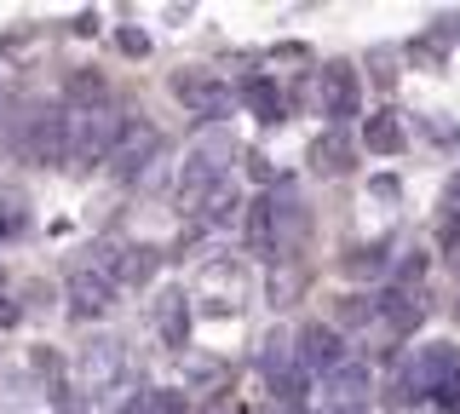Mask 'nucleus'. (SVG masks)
I'll return each mask as SVG.
<instances>
[{
    "instance_id": "9b49d317",
    "label": "nucleus",
    "mask_w": 460,
    "mask_h": 414,
    "mask_svg": "<svg viewBox=\"0 0 460 414\" xmlns=\"http://www.w3.org/2000/svg\"><path fill=\"white\" fill-rule=\"evenodd\" d=\"M167 92L179 98L190 116H201V121H219V116H230V87L213 69H179V75L167 81Z\"/></svg>"
},
{
    "instance_id": "c756f323",
    "label": "nucleus",
    "mask_w": 460,
    "mask_h": 414,
    "mask_svg": "<svg viewBox=\"0 0 460 414\" xmlns=\"http://www.w3.org/2000/svg\"><path fill=\"white\" fill-rule=\"evenodd\" d=\"M455 322H460V294H455Z\"/></svg>"
},
{
    "instance_id": "f8f14e48",
    "label": "nucleus",
    "mask_w": 460,
    "mask_h": 414,
    "mask_svg": "<svg viewBox=\"0 0 460 414\" xmlns=\"http://www.w3.org/2000/svg\"><path fill=\"white\" fill-rule=\"evenodd\" d=\"M374 322L392 339H409L414 328L426 322V288H409V282H392V288L374 294Z\"/></svg>"
},
{
    "instance_id": "1a4fd4ad",
    "label": "nucleus",
    "mask_w": 460,
    "mask_h": 414,
    "mask_svg": "<svg viewBox=\"0 0 460 414\" xmlns=\"http://www.w3.org/2000/svg\"><path fill=\"white\" fill-rule=\"evenodd\" d=\"M316 110L328 116V127H345L363 116V75H357L345 58L316 69Z\"/></svg>"
},
{
    "instance_id": "423d86ee",
    "label": "nucleus",
    "mask_w": 460,
    "mask_h": 414,
    "mask_svg": "<svg viewBox=\"0 0 460 414\" xmlns=\"http://www.w3.org/2000/svg\"><path fill=\"white\" fill-rule=\"evenodd\" d=\"M121 133H127V116H115V110H86V116H75V127H69V162L75 167H110Z\"/></svg>"
},
{
    "instance_id": "dca6fc26",
    "label": "nucleus",
    "mask_w": 460,
    "mask_h": 414,
    "mask_svg": "<svg viewBox=\"0 0 460 414\" xmlns=\"http://www.w3.org/2000/svg\"><path fill=\"white\" fill-rule=\"evenodd\" d=\"M150 317H155V334H162L167 351L190 346V294H184V288H162L155 305H150Z\"/></svg>"
},
{
    "instance_id": "c85d7f7f",
    "label": "nucleus",
    "mask_w": 460,
    "mask_h": 414,
    "mask_svg": "<svg viewBox=\"0 0 460 414\" xmlns=\"http://www.w3.org/2000/svg\"><path fill=\"white\" fill-rule=\"evenodd\" d=\"M455 277H460V248H455Z\"/></svg>"
},
{
    "instance_id": "39448f33",
    "label": "nucleus",
    "mask_w": 460,
    "mask_h": 414,
    "mask_svg": "<svg viewBox=\"0 0 460 414\" xmlns=\"http://www.w3.org/2000/svg\"><path fill=\"white\" fill-rule=\"evenodd\" d=\"M248 288H253V277H248L242 260H208L190 282V299H201L208 317H236V311L248 305Z\"/></svg>"
},
{
    "instance_id": "6e6552de",
    "label": "nucleus",
    "mask_w": 460,
    "mask_h": 414,
    "mask_svg": "<svg viewBox=\"0 0 460 414\" xmlns=\"http://www.w3.org/2000/svg\"><path fill=\"white\" fill-rule=\"evenodd\" d=\"M93 265L104 270L115 288H144V282L162 270V248H150V242H98L93 248Z\"/></svg>"
},
{
    "instance_id": "a211bd4d",
    "label": "nucleus",
    "mask_w": 460,
    "mask_h": 414,
    "mask_svg": "<svg viewBox=\"0 0 460 414\" xmlns=\"http://www.w3.org/2000/svg\"><path fill=\"white\" fill-rule=\"evenodd\" d=\"M311 167H316L323 179H345V173L357 167V138L345 133V127H328V133L311 145Z\"/></svg>"
},
{
    "instance_id": "f3484780",
    "label": "nucleus",
    "mask_w": 460,
    "mask_h": 414,
    "mask_svg": "<svg viewBox=\"0 0 460 414\" xmlns=\"http://www.w3.org/2000/svg\"><path fill=\"white\" fill-rule=\"evenodd\" d=\"M242 225H248V253L253 260H277V196H253L242 207Z\"/></svg>"
},
{
    "instance_id": "20e7f679",
    "label": "nucleus",
    "mask_w": 460,
    "mask_h": 414,
    "mask_svg": "<svg viewBox=\"0 0 460 414\" xmlns=\"http://www.w3.org/2000/svg\"><path fill=\"white\" fill-rule=\"evenodd\" d=\"M121 374H127V339L121 334H93L75 351V385H81L86 403L110 397L115 385H121Z\"/></svg>"
},
{
    "instance_id": "7ed1b4c3",
    "label": "nucleus",
    "mask_w": 460,
    "mask_h": 414,
    "mask_svg": "<svg viewBox=\"0 0 460 414\" xmlns=\"http://www.w3.org/2000/svg\"><path fill=\"white\" fill-rule=\"evenodd\" d=\"M455 368H460V351L443 346V339H431V346H420L414 357H402V363H397V380H392V409L431 403V392H438Z\"/></svg>"
},
{
    "instance_id": "5701e85b",
    "label": "nucleus",
    "mask_w": 460,
    "mask_h": 414,
    "mask_svg": "<svg viewBox=\"0 0 460 414\" xmlns=\"http://www.w3.org/2000/svg\"><path fill=\"white\" fill-rule=\"evenodd\" d=\"M127 414H190V397H184L179 385H155L138 403H127Z\"/></svg>"
},
{
    "instance_id": "4be33fe9",
    "label": "nucleus",
    "mask_w": 460,
    "mask_h": 414,
    "mask_svg": "<svg viewBox=\"0 0 460 414\" xmlns=\"http://www.w3.org/2000/svg\"><path fill=\"white\" fill-rule=\"evenodd\" d=\"M64 92H69V104H81V116L86 110H110V81L98 75V69H75Z\"/></svg>"
},
{
    "instance_id": "aec40b11",
    "label": "nucleus",
    "mask_w": 460,
    "mask_h": 414,
    "mask_svg": "<svg viewBox=\"0 0 460 414\" xmlns=\"http://www.w3.org/2000/svg\"><path fill=\"white\" fill-rule=\"evenodd\" d=\"M242 104H248L259 121H282L288 116V98H282V87L270 75H248V81H242Z\"/></svg>"
},
{
    "instance_id": "bb28decb",
    "label": "nucleus",
    "mask_w": 460,
    "mask_h": 414,
    "mask_svg": "<svg viewBox=\"0 0 460 414\" xmlns=\"http://www.w3.org/2000/svg\"><path fill=\"white\" fill-rule=\"evenodd\" d=\"M121 52H133V58H144V52H150V40H144L138 30H121Z\"/></svg>"
},
{
    "instance_id": "412c9836",
    "label": "nucleus",
    "mask_w": 460,
    "mask_h": 414,
    "mask_svg": "<svg viewBox=\"0 0 460 414\" xmlns=\"http://www.w3.org/2000/svg\"><path fill=\"white\" fill-rule=\"evenodd\" d=\"M363 145L374 155H397L402 150V121L392 116V110H374V116L363 121Z\"/></svg>"
},
{
    "instance_id": "cd10ccee",
    "label": "nucleus",
    "mask_w": 460,
    "mask_h": 414,
    "mask_svg": "<svg viewBox=\"0 0 460 414\" xmlns=\"http://www.w3.org/2000/svg\"><path fill=\"white\" fill-rule=\"evenodd\" d=\"M58 414H86V397L75 392V397H58Z\"/></svg>"
},
{
    "instance_id": "2eb2a0df",
    "label": "nucleus",
    "mask_w": 460,
    "mask_h": 414,
    "mask_svg": "<svg viewBox=\"0 0 460 414\" xmlns=\"http://www.w3.org/2000/svg\"><path fill=\"white\" fill-rule=\"evenodd\" d=\"M294 357H299V368L305 374H334V368L345 363V339H340V328L334 322H305L294 334Z\"/></svg>"
},
{
    "instance_id": "0eeeda50",
    "label": "nucleus",
    "mask_w": 460,
    "mask_h": 414,
    "mask_svg": "<svg viewBox=\"0 0 460 414\" xmlns=\"http://www.w3.org/2000/svg\"><path fill=\"white\" fill-rule=\"evenodd\" d=\"M259 368H265L270 403H277V409H305V385H311V374L299 368L294 339H288V334H270L265 351H259Z\"/></svg>"
},
{
    "instance_id": "ddd939ff",
    "label": "nucleus",
    "mask_w": 460,
    "mask_h": 414,
    "mask_svg": "<svg viewBox=\"0 0 460 414\" xmlns=\"http://www.w3.org/2000/svg\"><path fill=\"white\" fill-rule=\"evenodd\" d=\"M64 299H69V317L93 322V317H104V311L115 305V282H110L93 260H86V265H75V270L64 277Z\"/></svg>"
},
{
    "instance_id": "a878e982",
    "label": "nucleus",
    "mask_w": 460,
    "mask_h": 414,
    "mask_svg": "<svg viewBox=\"0 0 460 414\" xmlns=\"http://www.w3.org/2000/svg\"><path fill=\"white\" fill-rule=\"evenodd\" d=\"M431 403H438L443 414H460V368H455V374L438 385V392H431Z\"/></svg>"
},
{
    "instance_id": "b1692460",
    "label": "nucleus",
    "mask_w": 460,
    "mask_h": 414,
    "mask_svg": "<svg viewBox=\"0 0 460 414\" xmlns=\"http://www.w3.org/2000/svg\"><path fill=\"white\" fill-rule=\"evenodd\" d=\"M340 265L351 270V277H380V270L392 265V253H385V242H374V248H351Z\"/></svg>"
},
{
    "instance_id": "f257e3e1",
    "label": "nucleus",
    "mask_w": 460,
    "mask_h": 414,
    "mask_svg": "<svg viewBox=\"0 0 460 414\" xmlns=\"http://www.w3.org/2000/svg\"><path fill=\"white\" fill-rule=\"evenodd\" d=\"M69 127H75V116H69L64 104L29 98L18 116H12L6 145H12V155H23V162H35V167H58V162H69Z\"/></svg>"
},
{
    "instance_id": "393cba45",
    "label": "nucleus",
    "mask_w": 460,
    "mask_h": 414,
    "mask_svg": "<svg viewBox=\"0 0 460 414\" xmlns=\"http://www.w3.org/2000/svg\"><path fill=\"white\" fill-rule=\"evenodd\" d=\"M23 225H29V202L23 196H0V236H23Z\"/></svg>"
},
{
    "instance_id": "f03ea898",
    "label": "nucleus",
    "mask_w": 460,
    "mask_h": 414,
    "mask_svg": "<svg viewBox=\"0 0 460 414\" xmlns=\"http://www.w3.org/2000/svg\"><path fill=\"white\" fill-rule=\"evenodd\" d=\"M230 162H236V138L219 133V127H213V133H201L196 145L184 150V162H179V184H172V190H179V207L196 213L230 179Z\"/></svg>"
},
{
    "instance_id": "9d476101",
    "label": "nucleus",
    "mask_w": 460,
    "mask_h": 414,
    "mask_svg": "<svg viewBox=\"0 0 460 414\" xmlns=\"http://www.w3.org/2000/svg\"><path fill=\"white\" fill-rule=\"evenodd\" d=\"M162 155H167L162 127H150V121H127L121 145H115V155H110V173H115V184H138L155 162H162Z\"/></svg>"
},
{
    "instance_id": "4468645a",
    "label": "nucleus",
    "mask_w": 460,
    "mask_h": 414,
    "mask_svg": "<svg viewBox=\"0 0 460 414\" xmlns=\"http://www.w3.org/2000/svg\"><path fill=\"white\" fill-rule=\"evenodd\" d=\"M368 397H374V374L357 357H345L334 374L323 380V409H334V414H368Z\"/></svg>"
},
{
    "instance_id": "6ab92c4d",
    "label": "nucleus",
    "mask_w": 460,
    "mask_h": 414,
    "mask_svg": "<svg viewBox=\"0 0 460 414\" xmlns=\"http://www.w3.org/2000/svg\"><path fill=\"white\" fill-rule=\"evenodd\" d=\"M236 213H242V190H236V179H225L219 190H213L208 202H201V207L190 213V219L201 225V231H225V225L236 219Z\"/></svg>"
}]
</instances>
